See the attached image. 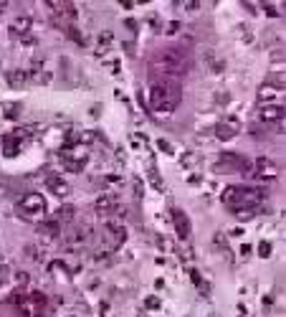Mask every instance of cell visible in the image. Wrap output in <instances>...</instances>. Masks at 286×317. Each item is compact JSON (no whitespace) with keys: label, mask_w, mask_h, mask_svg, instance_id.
Here are the masks:
<instances>
[{"label":"cell","mask_w":286,"mask_h":317,"mask_svg":"<svg viewBox=\"0 0 286 317\" xmlns=\"http://www.w3.org/2000/svg\"><path fill=\"white\" fill-rule=\"evenodd\" d=\"M192 61L188 56L185 49H178V46H170V49H160L150 56V71L160 79H175L178 82V76H185L190 71Z\"/></svg>","instance_id":"cell-1"},{"label":"cell","mask_w":286,"mask_h":317,"mask_svg":"<svg viewBox=\"0 0 286 317\" xmlns=\"http://www.w3.org/2000/svg\"><path fill=\"white\" fill-rule=\"evenodd\" d=\"M182 99V89L175 79H154L150 84V107L160 114H172Z\"/></svg>","instance_id":"cell-2"},{"label":"cell","mask_w":286,"mask_h":317,"mask_svg":"<svg viewBox=\"0 0 286 317\" xmlns=\"http://www.w3.org/2000/svg\"><path fill=\"white\" fill-rule=\"evenodd\" d=\"M266 201V193L261 188H246V185H230L223 193V203L233 211H243V208H251L256 211V206H261Z\"/></svg>","instance_id":"cell-3"},{"label":"cell","mask_w":286,"mask_h":317,"mask_svg":"<svg viewBox=\"0 0 286 317\" xmlns=\"http://www.w3.org/2000/svg\"><path fill=\"white\" fill-rule=\"evenodd\" d=\"M18 216L28 221H44L46 216V198L40 193H28L18 201Z\"/></svg>","instance_id":"cell-4"},{"label":"cell","mask_w":286,"mask_h":317,"mask_svg":"<svg viewBox=\"0 0 286 317\" xmlns=\"http://www.w3.org/2000/svg\"><path fill=\"white\" fill-rule=\"evenodd\" d=\"M248 175H254L256 180H264V183H271L278 178V165L268 157H258L254 163V168H248Z\"/></svg>","instance_id":"cell-5"},{"label":"cell","mask_w":286,"mask_h":317,"mask_svg":"<svg viewBox=\"0 0 286 317\" xmlns=\"http://www.w3.org/2000/svg\"><path fill=\"white\" fill-rule=\"evenodd\" d=\"M61 157H64V163H66V168L68 170H74V173H78V170H84V165H86V152H76V150H64L61 152Z\"/></svg>","instance_id":"cell-6"},{"label":"cell","mask_w":286,"mask_h":317,"mask_svg":"<svg viewBox=\"0 0 286 317\" xmlns=\"http://www.w3.org/2000/svg\"><path fill=\"white\" fill-rule=\"evenodd\" d=\"M28 74V82H36V84H48L51 82V71H48V66H46V61H36L33 64V69L30 71H26Z\"/></svg>","instance_id":"cell-7"},{"label":"cell","mask_w":286,"mask_h":317,"mask_svg":"<svg viewBox=\"0 0 286 317\" xmlns=\"http://www.w3.org/2000/svg\"><path fill=\"white\" fill-rule=\"evenodd\" d=\"M94 208L99 211V213H114L116 208H119V195L116 193H104V195H99L96 198V203H94Z\"/></svg>","instance_id":"cell-8"},{"label":"cell","mask_w":286,"mask_h":317,"mask_svg":"<svg viewBox=\"0 0 286 317\" xmlns=\"http://www.w3.org/2000/svg\"><path fill=\"white\" fill-rule=\"evenodd\" d=\"M104 239H106L112 246H119V244H124L127 231H124V226H119V223H106V228H104Z\"/></svg>","instance_id":"cell-9"},{"label":"cell","mask_w":286,"mask_h":317,"mask_svg":"<svg viewBox=\"0 0 286 317\" xmlns=\"http://www.w3.org/2000/svg\"><path fill=\"white\" fill-rule=\"evenodd\" d=\"M172 223H175V231H178L180 239H190V218H188L185 211L175 208L172 211Z\"/></svg>","instance_id":"cell-10"},{"label":"cell","mask_w":286,"mask_h":317,"mask_svg":"<svg viewBox=\"0 0 286 317\" xmlns=\"http://www.w3.org/2000/svg\"><path fill=\"white\" fill-rule=\"evenodd\" d=\"M258 117H261V122H284V107L281 104H264Z\"/></svg>","instance_id":"cell-11"},{"label":"cell","mask_w":286,"mask_h":317,"mask_svg":"<svg viewBox=\"0 0 286 317\" xmlns=\"http://www.w3.org/2000/svg\"><path fill=\"white\" fill-rule=\"evenodd\" d=\"M46 188H48L56 198H66V195L71 193L68 183H66L64 178H58V175H48V178H46Z\"/></svg>","instance_id":"cell-12"},{"label":"cell","mask_w":286,"mask_h":317,"mask_svg":"<svg viewBox=\"0 0 286 317\" xmlns=\"http://www.w3.org/2000/svg\"><path fill=\"white\" fill-rule=\"evenodd\" d=\"M28 33H30V16H18L10 23V36L20 38V36H28Z\"/></svg>","instance_id":"cell-13"},{"label":"cell","mask_w":286,"mask_h":317,"mask_svg":"<svg viewBox=\"0 0 286 317\" xmlns=\"http://www.w3.org/2000/svg\"><path fill=\"white\" fill-rule=\"evenodd\" d=\"M236 132H238V125H236V120L220 122V125L216 127V135H218V140H233V137H236Z\"/></svg>","instance_id":"cell-14"},{"label":"cell","mask_w":286,"mask_h":317,"mask_svg":"<svg viewBox=\"0 0 286 317\" xmlns=\"http://www.w3.org/2000/svg\"><path fill=\"white\" fill-rule=\"evenodd\" d=\"M86 241H89V226L74 228L71 236H68V246H84Z\"/></svg>","instance_id":"cell-15"},{"label":"cell","mask_w":286,"mask_h":317,"mask_svg":"<svg viewBox=\"0 0 286 317\" xmlns=\"http://www.w3.org/2000/svg\"><path fill=\"white\" fill-rule=\"evenodd\" d=\"M8 84H10L13 89H20V87H26V84H28V74H26L23 69L8 71Z\"/></svg>","instance_id":"cell-16"},{"label":"cell","mask_w":286,"mask_h":317,"mask_svg":"<svg viewBox=\"0 0 286 317\" xmlns=\"http://www.w3.org/2000/svg\"><path fill=\"white\" fill-rule=\"evenodd\" d=\"M281 94V89L278 87H271V84H266V87H261V92H258V99L261 102H271V99H276Z\"/></svg>","instance_id":"cell-17"},{"label":"cell","mask_w":286,"mask_h":317,"mask_svg":"<svg viewBox=\"0 0 286 317\" xmlns=\"http://www.w3.org/2000/svg\"><path fill=\"white\" fill-rule=\"evenodd\" d=\"M114 41V36H112V31H102V36H99V46H96V54H104L106 49H109V44Z\"/></svg>","instance_id":"cell-18"},{"label":"cell","mask_w":286,"mask_h":317,"mask_svg":"<svg viewBox=\"0 0 286 317\" xmlns=\"http://www.w3.org/2000/svg\"><path fill=\"white\" fill-rule=\"evenodd\" d=\"M18 150H20V142H18V137H8V140H6V155H8V157H13Z\"/></svg>","instance_id":"cell-19"},{"label":"cell","mask_w":286,"mask_h":317,"mask_svg":"<svg viewBox=\"0 0 286 317\" xmlns=\"http://www.w3.org/2000/svg\"><path fill=\"white\" fill-rule=\"evenodd\" d=\"M40 231H46L48 236H56V233L61 231V226H58V221H48V223H44V226H40Z\"/></svg>","instance_id":"cell-20"},{"label":"cell","mask_w":286,"mask_h":317,"mask_svg":"<svg viewBox=\"0 0 286 317\" xmlns=\"http://www.w3.org/2000/svg\"><path fill=\"white\" fill-rule=\"evenodd\" d=\"M68 218H74V208H71V206H64V208L58 211V218H56V221H68Z\"/></svg>","instance_id":"cell-21"},{"label":"cell","mask_w":286,"mask_h":317,"mask_svg":"<svg viewBox=\"0 0 286 317\" xmlns=\"http://www.w3.org/2000/svg\"><path fill=\"white\" fill-rule=\"evenodd\" d=\"M236 216H238V218H243V221H248V218H254L256 213H254L251 208H243V211H236Z\"/></svg>","instance_id":"cell-22"},{"label":"cell","mask_w":286,"mask_h":317,"mask_svg":"<svg viewBox=\"0 0 286 317\" xmlns=\"http://www.w3.org/2000/svg\"><path fill=\"white\" fill-rule=\"evenodd\" d=\"M94 140V132L92 130H86V132H81L78 137H76V142H92Z\"/></svg>","instance_id":"cell-23"},{"label":"cell","mask_w":286,"mask_h":317,"mask_svg":"<svg viewBox=\"0 0 286 317\" xmlns=\"http://www.w3.org/2000/svg\"><path fill=\"white\" fill-rule=\"evenodd\" d=\"M182 8H188V11H195V8H200V3H195V0H190V3H180Z\"/></svg>","instance_id":"cell-24"},{"label":"cell","mask_w":286,"mask_h":317,"mask_svg":"<svg viewBox=\"0 0 286 317\" xmlns=\"http://www.w3.org/2000/svg\"><path fill=\"white\" fill-rule=\"evenodd\" d=\"M6 109H8V117H16L18 114V107L16 104H6Z\"/></svg>","instance_id":"cell-25"},{"label":"cell","mask_w":286,"mask_h":317,"mask_svg":"<svg viewBox=\"0 0 286 317\" xmlns=\"http://www.w3.org/2000/svg\"><path fill=\"white\" fill-rule=\"evenodd\" d=\"M258 251H261V256H268V251H271V246H268V244L264 241V244L258 246Z\"/></svg>","instance_id":"cell-26"},{"label":"cell","mask_w":286,"mask_h":317,"mask_svg":"<svg viewBox=\"0 0 286 317\" xmlns=\"http://www.w3.org/2000/svg\"><path fill=\"white\" fill-rule=\"evenodd\" d=\"M16 279H18V284H26V282H28V276H26V271H20V274L16 276Z\"/></svg>","instance_id":"cell-27"},{"label":"cell","mask_w":286,"mask_h":317,"mask_svg":"<svg viewBox=\"0 0 286 317\" xmlns=\"http://www.w3.org/2000/svg\"><path fill=\"white\" fill-rule=\"evenodd\" d=\"M266 13H268V16H278V11H276L274 6H266Z\"/></svg>","instance_id":"cell-28"}]
</instances>
